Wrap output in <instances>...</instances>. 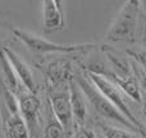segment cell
<instances>
[{
    "label": "cell",
    "mask_w": 146,
    "mask_h": 138,
    "mask_svg": "<svg viewBox=\"0 0 146 138\" xmlns=\"http://www.w3.org/2000/svg\"><path fill=\"white\" fill-rule=\"evenodd\" d=\"M0 118L5 138H30L27 125L21 112H10L4 106H0Z\"/></svg>",
    "instance_id": "obj_9"
},
{
    "label": "cell",
    "mask_w": 146,
    "mask_h": 138,
    "mask_svg": "<svg viewBox=\"0 0 146 138\" xmlns=\"http://www.w3.org/2000/svg\"><path fill=\"white\" fill-rule=\"evenodd\" d=\"M5 54H7L9 62L12 63L13 69H14L15 74H17L18 79H19L21 84L28 90V92L33 93V94H38V84L36 81V77L33 75L32 70H31L30 65L25 61V59L21 58V56H18L13 49L8 48V46H3Z\"/></svg>",
    "instance_id": "obj_8"
},
{
    "label": "cell",
    "mask_w": 146,
    "mask_h": 138,
    "mask_svg": "<svg viewBox=\"0 0 146 138\" xmlns=\"http://www.w3.org/2000/svg\"><path fill=\"white\" fill-rule=\"evenodd\" d=\"M0 83L14 96L23 87L3 48H0Z\"/></svg>",
    "instance_id": "obj_14"
},
{
    "label": "cell",
    "mask_w": 146,
    "mask_h": 138,
    "mask_svg": "<svg viewBox=\"0 0 146 138\" xmlns=\"http://www.w3.org/2000/svg\"><path fill=\"white\" fill-rule=\"evenodd\" d=\"M98 127L100 128L104 138H144L140 134H136L131 131H126L122 128H115L109 124H105L104 121H98Z\"/></svg>",
    "instance_id": "obj_15"
},
{
    "label": "cell",
    "mask_w": 146,
    "mask_h": 138,
    "mask_svg": "<svg viewBox=\"0 0 146 138\" xmlns=\"http://www.w3.org/2000/svg\"><path fill=\"white\" fill-rule=\"evenodd\" d=\"M44 12V28L46 32H54L63 30L66 26L62 3L58 0H45L42 3Z\"/></svg>",
    "instance_id": "obj_12"
},
{
    "label": "cell",
    "mask_w": 146,
    "mask_h": 138,
    "mask_svg": "<svg viewBox=\"0 0 146 138\" xmlns=\"http://www.w3.org/2000/svg\"><path fill=\"white\" fill-rule=\"evenodd\" d=\"M131 67H132V71H133L135 77H136L137 81H139L141 90L146 94V70L142 69V67L140 66L139 63H136L133 59H131Z\"/></svg>",
    "instance_id": "obj_17"
},
{
    "label": "cell",
    "mask_w": 146,
    "mask_h": 138,
    "mask_svg": "<svg viewBox=\"0 0 146 138\" xmlns=\"http://www.w3.org/2000/svg\"><path fill=\"white\" fill-rule=\"evenodd\" d=\"M13 34L15 38H18L23 44L27 45V48L35 54L42 57L44 54L49 53H62V54H71V53H85L90 50L94 44H80V45H63V44H56L46 40L44 38H40L37 35H32L30 32H26L19 28H13Z\"/></svg>",
    "instance_id": "obj_5"
},
{
    "label": "cell",
    "mask_w": 146,
    "mask_h": 138,
    "mask_svg": "<svg viewBox=\"0 0 146 138\" xmlns=\"http://www.w3.org/2000/svg\"><path fill=\"white\" fill-rule=\"evenodd\" d=\"M73 79L77 81V84L80 85L81 90L83 92L87 102L92 106L94 111L98 114L99 116L104 119V120H110L115 121V123L121 124L122 127H124L126 129L131 132H136L141 136L140 131L133 125L132 123H129L126 119V116L122 115L113 105L108 101V98H105L100 92L98 90V88L87 79V76L85 75V72H73ZM145 138V137H144Z\"/></svg>",
    "instance_id": "obj_1"
},
{
    "label": "cell",
    "mask_w": 146,
    "mask_h": 138,
    "mask_svg": "<svg viewBox=\"0 0 146 138\" xmlns=\"http://www.w3.org/2000/svg\"><path fill=\"white\" fill-rule=\"evenodd\" d=\"M101 52L109 61V66L117 76L122 77V79L135 76L131 67V59L128 58V56H124L119 50L111 48L110 45H105V44L101 45Z\"/></svg>",
    "instance_id": "obj_11"
},
{
    "label": "cell",
    "mask_w": 146,
    "mask_h": 138,
    "mask_svg": "<svg viewBox=\"0 0 146 138\" xmlns=\"http://www.w3.org/2000/svg\"><path fill=\"white\" fill-rule=\"evenodd\" d=\"M68 90H69V100H71L74 128L86 127V121H87V100H86L83 92L81 90L80 85L77 84V81L73 77L69 80Z\"/></svg>",
    "instance_id": "obj_10"
},
{
    "label": "cell",
    "mask_w": 146,
    "mask_h": 138,
    "mask_svg": "<svg viewBox=\"0 0 146 138\" xmlns=\"http://www.w3.org/2000/svg\"><path fill=\"white\" fill-rule=\"evenodd\" d=\"M140 1L139 0H128L117 18L111 23L109 31L105 35V40L109 43L117 41H133L136 34L137 22L140 17Z\"/></svg>",
    "instance_id": "obj_2"
},
{
    "label": "cell",
    "mask_w": 146,
    "mask_h": 138,
    "mask_svg": "<svg viewBox=\"0 0 146 138\" xmlns=\"http://www.w3.org/2000/svg\"><path fill=\"white\" fill-rule=\"evenodd\" d=\"M19 112L27 125L30 138H42V101L38 94L22 87L15 94Z\"/></svg>",
    "instance_id": "obj_4"
},
{
    "label": "cell",
    "mask_w": 146,
    "mask_h": 138,
    "mask_svg": "<svg viewBox=\"0 0 146 138\" xmlns=\"http://www.w3.org/2000/svg\"><path fill=\"white\" fill-rule=\"evenodd\" d=\"M140 9H141V12L146 15V0H144V1H140Z\"/></svg>",
    "instance_id": "obj_20"
},
{
    "label": "cell",
    "mask_w": 146,
    "mask_h": 138,
    "mask_svg": "<svg viewBox=\"0 0 146 138\" xmlns=\"http://www.w3.org/2000/svg\"><path fill=\"white\" fill-rule=\"evenodd\" d=\"M48 101L55 118L62 124L66 133L72 138L73 132H74V121H73L68 85L60 88L48 87Z\"/></svg>",
    "instance_id": "obj_6"
},
{
    "label": "cell",
    "mask_w": 146,
    "mask_h": 138,
    "mask_svg": "<svg viewBox=\"0 0 146 138\" xmlns=\"http://www.w3.org/2000/svg\"><path fill=\"white\" fill-rule=\"evenodd\" d=\"M83 72H85V75L87 76V79L98 88L99 92H100L105 98H108L109 102H110L122 115L126 116V119L129 121V123H132L137 129H139L142 137L146 138V127L136 118V115H135V114L131 111V108L128 107L123 92H122L117 85H114L111 81L106 80L105 77L99 76V75L92 74V72L85 71V70H83Z\"/></svg>",
    "instance_id": "obj_3"
},
{
    "label": "cell",
    "mask_w": 146,
    "mask_h": 138,
    "mask_svg": "<svg viewBox=\"0 0 146 138\" xmlns=\"http://www.w3.org/2000/svg\"><path fill=\"white\" fill-rule=\"evenodd\" d=\"M72 138H96V134L88 127H77L74 128Z\"/></svg>",
    "instance_id": "obj_18"
},
{
    "label": "cell",
    "mask_w": 146,
    "mask_h": 138,
    "mask_svg": "<svg viewBox=\"0 0 146 138\" xmlns=\"http://www.w3.org/2000/svg\"><path fill=\"white\" fill-rule=\"evenodd\" d=\"M141 97H142V100H141V112H142V118H144V120L146 123V94L142 92V90H141Z\"/></svg>",
    "instance_id": "obj_19"
},
{
    "label": "cell",
    "mask_w": 146,
    "mask_h": 138,
    "mask_svg": "<svg viewBox=\"0 0 146 138\" xmlns=\"http://www.w3.org/2000/svg\"><path fill=\"white\" fill-rule=\"evenodd\" d=\"M42 138H71L55 118L48 98L42 110Z\"/></svg>",
    "instance_id": "obj_13"
},
{
    "label": "cell",
    "mask_w": 146,
    "mask_h": 138,
    "mask_svg": "<svg viewBox=\"0 0 146 138\" xmlns=\"http://www.w3.org/2000/svg\"><path fill=\"white\" fill-rule=\"evenodd\" d=\"M126 53L128 57H131V59L146 70V48H131L127 49Z\"/></svg>",
    "instance_id": "obj_16"
},
{
    "label": "cell",
    "mask_w": 146,
    "mask_h": 138,
    "mask_svg": "<svg viewBox=\"0 0 146 138\" xmlns=\"http://www.w3.org/2000/svg\"><path fill=\"white\" fill-rule=\"evenodd\" d=\"M44 74L49 81V88L67 87L73 77V67L69 58L64 56L51 59L44 67Z\"/></svg>",
    "instance_id": "obj_7"
}]
</instances>
